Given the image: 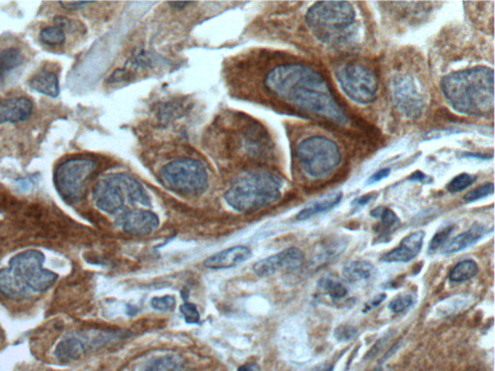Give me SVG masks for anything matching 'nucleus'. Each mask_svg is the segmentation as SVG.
<instances>
[{
  "label": "nucleus",
  "mask_w": 495,
  "mask_h": 371,
  "mask_svg": "<svg viewBox=\"0 0 495 371\" xmlns=\"http://www.w3.org/2000/svg\"><path fill=\"white\" fill-rule=\"evenodd\" d=\"M162 183L176 194L198 196L207 190L205 164L195 159L181 158L165 164L160 171Z\"/></svg>",
  "instance_id": "obj_7"
},
{
  "label": "nucleus",
  "mask_w": 495,
  "mask_h": 371,
  "mask_svg": "<svg viewBox=\"0 0 495 371\" xmlns=\"http://www.w3.org/2000/svg\"><path fill=\"white\" fill-rule=\"evenodd\" d=\"M29 86L44 95L56 98L59 95V81L57 74L49 70H41L32 77Z\"/></svg>",
  "instance_id": "obj_21"
},
{
  "label": "nucleus",
  "mask_w": 495,
  "mask_h": 371,
  "mask_svg": "<svg viewBox=\"0 0 495 371\" xmlns=\"http://www.w3.org/2000/svg\"><path fill=\"white\" fill-rule=\"evenodd\" d=\"M304 258V253L299 248H288L269 258L258 261L253 265V273L260 278L270 276L278 271L299 267Z\"/></svg>",
  "instance_id": "obj_15"
},
{
  "label": "nucleus",
  "mask_w": 495,
  "mask_h": 371,
  "mask_svg": "<svg viewBox=\"0 0 495 371\" xmlns=\"http://www.w3.org/2000/svg\"><path fill=\"white\" fill-rule=\"evenodd\" d=\"M342 199V191H335V193L326 194V196H322V198L313 201L307 207L301 210L296 216V220L306 221L313 216L318 215V214L326 213V212L332 210L336 206L339 205Z\"/></svg>",
  "instance_id": "obj_20"
},
{
  "label": "nucleus",
  "mask_w": 495,
  "mask_h": 371,
  "mask_svg": "<svg viewBox=\"0 0 495 371\" xmlns=\"http://www.w3.org/2000/svg\"><path fill=\"white\" fill-rule=\"evenodd\" d=\"M175 298L171 295L162 296V297H154L151 300L150 306L156 310L168 311L173 310L175 308Z\"/></svg>",
  "instance_id": "obj_33"
},
{
  "label": "nucleus",
  "mask_w": 495,
  "mask_h": 371,
  "mask_svg": "<svg viewBox=\"0 0 495 371\" xmlns=\"http://www.w3.org/2000/svg\"><path fill=\"white\" fill-rule=\"evenodd\" d=\"M370 216L374 218H379L382 220V225L387 228H394L400 223L399 218L395 215L391 209L386 207H377L370 212Z\"/></svg>",
  "instance_id": "obj_29"
},
{
  "label": "nucleus",
  "mask_w": 495,
  "mask_h": 371,
  "mask_svg": "<svg viewBox=\"0 0 495 371\" xmlns=\"http://www.w3.org/2000/svg\"><path fill=\"white\" fill-rule=\"evenodd\" d=\"M414 296L412 294H400L397 297L393 299L389 303V308L394 313H402L404 311L409 310L415 303Z\"/></svg>",
  "instance_id": "obj_28"
},
{
  "label": "nucleus",
  "mask_w": 495,
  "mask_h": 371,
  "mask_svg": "<svg viewBox=\"0 0 495 371\" xmlns=\"http://www.w3.org/2000/svg\"><path fill=\"white\" fill-rule=\"evenodd\" d=\"M96 207L109 215H119L128 210V205L150 207L151 199L135 178L125 173L109 174L94 186Z\"/></svg>",
  "instance_id": "obj_6"
},
{
  "label": "nucleus",
  "mask_w": 495,
  "mask_h": 371,
  "mask_svg": "<svg viewBox=\"0 0 495 371\" xmlns=\"http://www.w3.org/2000/svg\"><path fill=\"white\" fill-rule=\"evenodd\" d=\"M41 251L26 250L10 259L8 267L0 270V295L10 300H24L47 292L58 276L44 268Z\"/></svg>",
  "instance_id": "obj_3"
},
{
  "label": "nucleus",
  "mask_w": 495,
  "mask_h": 371,
  "mask_svg": "<svg viewBox=\"0 0 495 371\" xmlns=\"http://www.w3.org/2000/svg\"><path fill=\"white\" fill-rule=\"evenodd\" d=\"M476 181V176L470 175L467 173H462L459 175L456 176V177L453 178L452 181L448 184L447 190L450 193H459L465 190V189L469 188L474 182Z\"/></svg>",
  "instance_id": "obj_30"
},
{
  "label": "nucleus",
  "mask_w": 495,
  "mask_h": 371,
  "mask_svg": "<svg viewBox=\"0 0 495 371\" xmlns=\"http://www.w3.org/2000/svg\"><path fill=\"white\" fill-rule=\"evenodd\" d=\"M455 229H456V226H447L446 228L442 229L441 231L435 234L430 243V251H435L437 248H442L447 243L448 239L454 232Z\"/></svg>",
  "instance_id": "obj_32"
},
{
  "label": "nucleus",
  "mask_w": 495,
  "mask_h": 371,
  "mask_svg": "<svg viewBox=\"0 0 495 371\" xmlns=\"http://www.w3.org/2000/svg\"><path fill=\"white\" fill-rule=\"evenodd\" d=\"M486 233L487 230L485 226L479 225V223H474L466 232L459 234L457 237L448 241L442 246L441 253L443 255H453V253H459V251L478 243Z\"/></svg>",
  "instance_id": "obj_19"
},
{
  "label": "nucleus",
  "mask_w": 495,
  "mask_h": 371,
  "mask_svg": "<svg viewBox=\"0 0 495 371\" xmlns=\"http://www.w3.org/2000/svg\"><path fill=\"white\" fill-rule=\"evenodd\" d=\"M303 171L311 177L320 178L340 166L342 155L338 144L324 136H312L296 148Z\"/></svg>",
  "instance_id": "obj_9"
},
{
  "label": "nucleus",
  "mask_w": 495,
  "mask_h": 371,
  "mask_svg": "<svg viewBox=\"0 0 495 371\" xmlns=\"http://www.w3.org/2000/svg\"><path fill=\"white\" fill-rule=\"evenodd\" d=\"M306 22L318 41L330 46L348 43L358 31L356 12L345 1L317 2L308 9Z\"/></svg>",
  "instance_id": "obj_4"
},
{
  "label": "nucleus",
  "mask_w": 495,
  "mask_h": 371,
  "mask_svg": "<svg viewBox=\"0 0 495 371\" xmlns=\"http://www.w3.org/2000/svg\"><path fill=\"white\" fill-rule=\"evenodd\" d=\"M390 173H391V171H390V168H383L380 169V171H378L377 173H375L374 175L370 176L369 178V180H368L367 184H375L377 183V182L383 180V179L387 178L388 176L390 175Z\"/></svg>",
  "instance_id": "obj_37"
},
{
  "label": "nucleus",
  "mask_w": 495,
  "mask_h": 371,
  "mask_svg": "<svg viewBox=\"0 0 495 371\" xmlns=\"http://www.w3.org/2000/svg\"><path fill=\"white\" fill-rule=\"evenodd\" d=\"M390 91L397 111L404 118L416 119L426 109V97L416 79L407 74L393 78Z\"/></svg>",
  "instance_id": "obj_12"
},
{
  "label": "nucleus",
  "mask_w": 495,
  "mask_h": 371,
  "mask_svg": "<svg viewBox=\"0 0 495 371\" xmlns=\"http://www.w3.org/2000/svg\"><path fill=\"white\" fill-rule=\"evenodd\" d=\"M139 371H185V363L179 355H163L144 363Z\"/></svg>",
  "instance_id": "obj_23"
},
{
  "label": "nucleus",
  "mask_w": 495,
  "mask_h": 371,
  "mask_svg": "<svg viewBox=\"0 0 495 371\" xmlns=\"http://www.w3.org/2000/svg\"><path fill=\"white\" fill-rule=\"evenodd\" d=\"M357 330L352 326L340 325L335 330V337L339 341H349L356 336Z\"/></svg>",
  "instance_id": "obj_35"
},
{
  "label": "nucleus",
  "mask_w": 495,
  "mask_h": 371,
  "mask_svg": "<svg viewBox=\"0 0 495 371\" xmlns=\"http://www.w3.org/2000/svg\"><path fill=\"white\" fill-rule=\"evenodd\" d=\"M409 180L418 182V183L426 184V185H429V184H432V182H434L432 178H430V176L426 175V174L419 171L412 173L411 175L409 176Z\"/></svg>",
  "instance_id": "obj_36"
},
{
  "label": "nucleus",
  "mask_w": 495,
  "mask_h": 371,
  "mask_svg": "<svg viewBox=\"0 0 495 371\" xmlns=\"http://www.w3.org/2000/svg\"><path fill=\"white\" fill-rule=\"evenodd\" d=\"M333 370H334V368L330 367V368H326V370H320V371H333Z\"/></svg>",
  "instance_id": "obj_42"
},
{
  "label": "nucleus",
  "mask_w": 495,
  "mask_h": 371,
  "mask_svg": "<svg viewBox=\"0 0 495 371\" xmlns=\"http://www.w3.org/2000/svg\"><path fill=\"white\" fill-rule=\"evenodd\" d=\"M268 93L295 108L345 124L347 117L322 74L306 65H278L266 74Z\"/></svg>",
  "instance_id": "obj_1"
},
{
  "label": "nucleus",
  "mask_w": 495,
  "mask_h": 371,
  "mask_svg": "<svg viewBox=\"0 0 495 371\" xmlns=\"http://www.w3.org/2000/svg\"><path fill=\"white\" fill-rule=\"evenodd\" d=\"M39 39L45 46L61 47L65 44L66 33L61 27L47 26L40 32Z\"/></svg>",
  "instance_id": "obj_27"
},
{
  "label": "nucleus",
  "mask_w": 495,
  "mask_h": 371,
  "mask_svg": "<svg viewBox=\"0 0 495 371\" xmlns=\"http://www.w3.org/2000/svg\"><path fill=\"white\" fill-rule=\"evenodd\" d=\"M180 313L184 316L186 323L198 324L200 323L201 315L198 308L191 303H185L180 307Z\"/></svg>",
  "instance_id": "obj_34"
},
{
  "label": "nucleus",
  "mask_w": 495,
  "mask_h": 371,
  "mask_svg": "<svg viewBox=\"0 0 495 371\" xmlns=\"http://www.w3.org/2000/svg\"><path fill=\"white\" fill-rule=\"evenodd\" d=\"M375 268L367 261H352L343 266V276L350 283L369 281L375 276Z\"/></svg>",
  "instance_id": "obj_22"
},
{
  "label": "nucleus",
  "mask_w": 495,
  "mask_h": 371,
  "mask_svg": "<svg viewBox=\"0 0 495 371\" xmlns=\"http://www.w3.org/2000/svg\"><path fill=\"white\" fill-rule=\"evenodd\" d=\"M116 223L124 232L130 235L148 236L159 228L160 220L152 211L135 208L119 214Z\"/></svg>",
  "instance_id": "obj_14"
},
{
  "label": "nucleus",
  "mask_w": 495,
  "mask_h": 371,
  "mask_svg": "<svg viewBox=\"0 0 495 371\" xmlns=\"http://www.w3.org/2000/svg\"><path fill=\"white\" fill-rule=\"evenodd\" d=\"M478 265L473 260H464L457 263L449 274L453 283H464L473 278L478 274Z\"/></svg>",
  "instance_id": "obj_25"
},
{
  "label": "nucleus",
  "mask_w": 495,
  "mask_h": 371,
  "mask_svg": "<svg viewBox=\"0 0 495 371\" xmlns=\"http://www.w3.org/2000/svg\"><path fill=\"white\" fill-rule=\"evenodd\" d=\"M385 299H386V295H385V294H378V295L375 296L372 300H370V302L366 303L364 311H369L372 310V308L378 307V306H379L380 303L385 300Z\"/></svg>",
  "instance_id": "obj_38"
},
{
  "label": "nucleus",
  "mask_w": 495,
  "mask_h": 371,
  "mask_svg": "<svg viewBox=\"0 0 495 371\" xmlns=\"http://www.w3.org/2000/svg\"><path fill=\"white\" fill-rule=\"evenodd\" d=\"M24 61V54L16 47H10L0 52V81H3L11 72L19 68Z\"/></svg>",
  "instance_id": "obj_24"
},
{
  "label": "nucleus",
  "mask_w": 495,
  "mask_h": 371,
  "mask_svg": "<svg viewBox=\"0 0 495 371\" xmlns=\"http://www.w3.org/2000/svg\"><path fill=\"white\" fill-rule=\"evenodd\" d=\"M260 370V368H258V365H256V363H246V365H241L239 368H238L237 371H258Z\"/></svg>",
  "instance_id": "obj_41"
},
{
  "label": "nucleus",
  "mask_w": 495,
  "mask_h": 371,
  "mask_svg": "<svg viewBox=\"0 0 495 371\" xmlns=\"http://www.w3.org/2000/svg\"><path fill=\"white\" fill-rule=\"evenodd\" d=\"M116 333L101 330H84L67 333L57 343L54 356L59 362L67 363L79 360L89 350L108 345Z\"/></svg>",
  "instance_id": "obj_11"
},
{
  "label": "nucleus",
  "mask_w": 495,
  "mask_h": 371,
  "mask_svg": "<svg viewBox=\"0 0 495 371\" xmlns=\"http://www.w3.org/2000/svg\"><path fill=\"white\" fill-rule=\"evenodd\" d=\"M426 233L424 231H415L407 237L402 239L399 248H395L386 253L382 258V261L387 263H407L416 258L422 251Z\"/></svg>",
  "instance_id": "obj_17"
},
{
  "label": "nucleus",
  "mask_w": 495,
  "mask_h": 371,
  "mask_svg": "<svg viewBox=\"0 0 495 371\" xmlns=\"http://www.w3.org/2000/svg\"><path fill=\"white\" fill-rule=\"evenodd\" d=\"M96 169V161L84 157H74L59 164L54 173L57 193L69 204L83 200Z\"/></svg>",
  "instance_id": "obj_8"
},
{
  "label": "nucleus",
  "mask_w": 495,
  "mask_h": 371,
  "mask_svg": "<svg viewBox=\"0 0 495 371\" xmlns=\"http://www.w3.org/2000/svg\"><path fill=\"white\" fill-rule=\"evenodd\" d=\"M252 256V251L245 246H236L230 248H226L209 256L205 259L203 265L211 270H223L230 269L245 262Z\"/></svg>",
  "instance_id": "obj_18"
},
{
  "label": "nucleus",
  "mask_w": 495,
  "mask_h": 371,
  "mask_svg": "<svg viewBox=\"0 0 495 371\" xmlns=\"http://www.w3.org/2000/svg\"><path fill=\"white\" fill-rule=\"evenodd\" d=\"M448 104L465 116H487L494 109V72L487 67L454 72L440 82Z\"/></svg>",
  "instance_id": "obj_2"
},
{
  "label": "nucleus",
  "mask_w": 495,
  "mask_h": 371,
  "mask_svg": "<svg viewBox=\"0 0 495 371\" xmlns=\"http://www.w3.org/2000/svg\"><path fill=\"white\" fill-rule=\"evenodd\" d=\"M61 7L66 10H78L83 6L91 4V2H66L62 1L58 3Z\"/></svg>",
  "instance_id": "obj_39"
},
{
  "label": "nucleus",
  "mask_w": 495,
  "mask_h": 371,
  "mask_svg": "<svg viewBox=\"0 0 495 371\" xmlns=\"http://www.w3.org/2000/svg\"><path fill=\"white\" fill-rule=\"evenodd\" d=\"M318 288L333 301L342 300L347 295L345 286L336 278L325 276L318 281Z\"/></svg>",
  "instance_id": "obj_26"
},
{
  "label": "nucleus",
  "mask_w": 495,
  "mask_h": 371,
  "mask_svg": "<svg viewBox=\"0 0 495 371\" xmlns=\"http://www.w3.org/2000/svg\"><path fill=\"white\" fill-rule=\"evenodd\" d=\"M282 178L269 171H252L238 178L226 191L231 208L242 213L260 210L277 203L282 196Z\"/></svg>",
  "instance_id": "obj_5"
},
{
  "label": "nucleus",
  "mask_w": 495,
  "mask_h": 371,
  "mask_svg": "<svg viewBox=\"0 0 495 371\" xmlns=\"http://www.w3.org/2000/svg\"><path fill=\"white\" fill-rule=\"evenodd\" d=\"M374 198V194H366V196H360L353 201V205L357 206V207H362V206L367 205L372 199Z\"/></svg>",
  "instance_id": "obj_40"
},
{
  "label": "nucleus",
  "mask_w": 495,
  "mask_h": 371,
  "mask_svg": "<svg viewBox=\"0 0 495 371\" xmlns=\"http://www.w3.org/2000/svg\"><path fill=\"white\" fill-rule=\"evenodd\" d=\"M235 141L238 150L252 160L267 159L272 148L266 129L252 120H244L241 123L236 132Z\"/></svg>",
  "instance_id": "obj_13"
},
{
  "label": "nucleus",
  "mask_w": 495,
  "mask_h": 371,
  "mask_svg": "<svg viewBox=\"0 0 495 371\" xmlns=\"http://www.w3.org/2000/svg\"><path fill=\"white\" fill-rule=\"evenodd\" d=\"M494 187L492 183L484 184V185L470 191L469 193L465 194L464 200L467 203H473V201L479 200V199L487 198L494 194Z\"/></svg>",
  "instance_id": "obj_31"
},
{
  "label": "nucleus",
  "mask_w": 495,
  "mask_h": 371,
  "mask_svg": "<svg viewBox=\"0 0 495 371\" xmlns=\"http://www.w3.org/2000/svg\"><path fill=\"white\" fill-rule=\"evenodd\" d=\"M335 77L345 95L353 102L368 104L377 95V74L364 65L353 62L340 65L336 69Z\"/></svg>",
  "instance_id": "obj_10"
},
{
  "label": "nucleus",
  "mask_w": 495,
  "mask_h": 371,
  "mask_svg": "<svg viewBox=\"0 0 495 371\" xmlns=\"http://www.w3.org/2000/svg\"><path fill=\"white\" fill-rule=\"evenodd\" d=\"M33 113V103L26 97L0 100V124L26 121Z\"/></svg>",
  "instance_id": "obj_16"
}]
</instances>
